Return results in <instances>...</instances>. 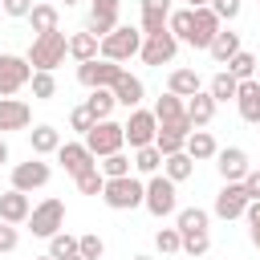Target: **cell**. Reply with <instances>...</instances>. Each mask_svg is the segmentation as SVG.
<instances>
[{"label":"cell","mask_w":260,"mask_h":260,"mask_svg":"<svg viewBox=\"0 0 260 260\" xmlns=\"http://www.w3.org/2000/svg\"><path fill=\"white\" fill-rule=\"evenodd\" d=\"M65 53H69V37L61 32V28H53V32H41V37H32V45H28V65L32 69H57L61 61H65Z\"/></svg>","instance_id":"obj_1"},{"label":"cell","mask_w":260,"mask_h":260,"mask_svg":"<svg viewBox=\"0 0 260 260\" xmlns=\"http://www.w3.org/2000/svg\"><path fill=\"white\" fill-rule=\"evenodd\" d=\"M142 195H146V183H138L134 175H122V179H106V187H102V199H106V207H114V211H130V207H142Z\"/></svg>","instance_id":"obj_2"},{"label":"cell","mask_w":260,"mask_h":260,"mask_svg":"<svg viewBox=\"0 0 260 260\" xmlns=\"http://www.w3.org/2000/svg\"><path fill=\"white\" fill-rule=\"evenodd\" d=\"M175 187H179V183H171L167 175H158V171H154V175H150V183H146L142 207H146L150 215H158V219H162V215H175V211H179V191H175Z\"/></svg>","instance_id":"obj_3"},{"label":"cell","mask_w":260,"mask_h":260,"mask_svg":"<svg viewBox=\"0 0 260 260\" xmlns=\"http://www.w3.org/2000/svg\"><path fill=\"white\" fill-rule=\"evenodd\" d=\"M138 49H142V28H134V24H118L114 32L102 37L106 61H130V57H138Z\"/></svg>","instance_id":"obj_4"},{"label":"cell","mask_w":260,"mask_h":260,"mask_svg":"<svg viewBox=\"0 0 260 260\" xmlns=\"http://www.w3.org/2000/svg\"><path fill=\"white\" fill-rule=\"evenodd\" d=\"M85 146H89V154H93V158H106V154H114V150H122V146H126V134H122V122H110V118H102V122H93V126L85 130Z\"/></svg>","instance_id":"obj_5"},{"label":"cell","mask_w":260,"mask_h":260,"mask_svg":"<svg viewBox=\"0 0 260 260\" xmlns=\"http://www.w3.org/2000/svg\"><path fill=\"white\" fill-rule=\"evenodd\" d=\"M122 73H126L122 61H106V57H93V61H81L77 65V81L85 89H110Z\"/></svg>","instance_id":"obj_6"},{"label":"cell","mask_w":260,"mask_h":260,"mask_svg":"<svg viewBox=\"0 0 260 260\" xmlns=\"http://www.w3.org/2000/svg\"><path fill=\"white\" fill-rule=\"evenodd\" d=\"M61 228H65V203H61V199H45V203H37V207L28 211V232H32V236L49 240V236H57Z\"/></svg>","instance_id":"obj_7"},{"label":"cell","mask_w":260,"mask_h":260,"mask_svg":"<svg viewBox=\"0 0 260 260\" xmlns=\"http://www.w3.org/2000/svg\"><path fill=\"white\" fill-rule=\"evenodd\" d=\"M175 53H179V37H175L171 28L142 37V49H138L142 65H171V61H175Z\"/></svg>","instance_id":"obj_8"},{"label":"cell","mask_w":260,"mask_h":260,"mask_svg":"<svg viewBox=\"0 0 260 260\" xmlns=\"http://www.w3.org/2000/svg\"><path fill=\"white\" fill-rule=\"evenodd\" d=\"M122 134H126V142H130V150H138V146H150L154 142V134H158V118H154V110H130V118L122 122Z\"/></svg>","instance_id":"obj_9"},{"label":"cell","mask_w":260,"mask_h":260,"mask_svg":"<svg viewBox=\"0 0 260 260\" xmlns=\"http://www.w3.org/2000/svg\"><path fill=\"white\" fill-rule=\"evenodd\" d=\"M32 77V65L28 57H16V53H0V98H12L16 89H24Z\"/></svg>","instance_id":"obj_10"},{"label":"cell","mask_w":260,"mask_h":260,"mask_svg":"<svg viewBox=\"0 0 260 260\" xmlns=\"http://www.w3.org/2000/svg\"><path fill=\"white\" fill-rule=\"evenodd\" d=\"M49 179H53V171H49V162H41V154L28 158V162H16V167H12V187L24 191V195L37 191V187H45Z\"/></svg>","instance_id":"obj_11"},{"label":"cell","mask_w":260,"mask_h":260,"mask_svg":"<svg viewBox=\"0 0 260 260\" xmlns=\"http://www.w3.org/2000/svg\"><path fill=\"white\" fill-rule=\"evenodd\" d=\"M215 171H219L223 183H240V179L252 171L248 150H240V146H223V150H215Z\"/></svg>","instance_id":"obj_12"},{"label":"cell","mask_w":260,"mask_h":260,"mask_svg":"<svg viewBox=\"0 0 260 260\" xmlns=\"http://www.w3.org/2000/svg\"><path fill=\"white\" fill-rule=\"evenodd\" d=\"M244 207H248V191H244V183H223L219 195H215V207H211V211H215L219 219H240Z\"/></svg>","instance_id":"obj_13"},{"label":"cell","mask_w":260,"mask_h":260,"mask_svg":"<svg viewBox=\"0 0 260 260\" xmlns=\"http://www.w3.org/2000/svg\"><path fill=\"white\" fill-rule=\"evenodd\" d=\"M57 162L65 167V175H81V171H89V167H98V158L89 154V146L85 142H61L57 146Z\"/></svg>","instance_id":"obj_14"},{"label":"cell","mask_w":260,"mask_h":260,"mask_svg":"<svg viewBox=\"0 0 260 260\" xmlns=\"http://www.w3.org/2000/svg\"><path fill=\"white\" fill-rule=\"evenodd\" d=\"M219 28H223V20H219L211 8H195V24H191V41H187V45H191V49H207Z\"/></svg>","instance_id":"obj_15"},{"label":"cell","mask_w":260,"mask_h":260,"mask_svg":"<svg viewBox=\"0 0 260 260\" xmlns=\"http://www.w3.org/2000/svg\"><path fill=\"white\" fill-rule=\"evenodd\" d=\"M28 122H32L28 102H20V98H0V134H4V130H24Z\"/></svg>","instance_id":"obj_16"},{"label":"cell","mask_w":260,"mask_h":260,"mask_svg":"<svg viewBox=\"0 0 260 260\" xmlns=\"http://www.w3.org/2000/svg\"><path fill=\"white\" fill-rule=\"evenodd\" d=\"M236 106H240V118L244 122H252V126H260V81H240V89H236Z\"/></svg>","instance_id":"obj_17"},{"label":"cell","mask_w":260,"mask_h":260,"mask_svg":"<svg viewBox=\"0 0 260 260\" xmlns=\"http://www.w3.org/2000/svg\"><path fill=\"white\" fill-rule=\"evenodd\" d=\"M215 106H219V102H215V98H211L207 89L191 93V98H187V122H191L195 130H203V126H207V122L215 118Z\"/></svg>","instance_id":"obj_18"},{"label":"cell","mask_w":260,"mask_h":260,"mask_svg":"<svg viewBox=\"0 0 260 260\" xmlns=\"http://www.w3.org/2000/svg\"><path fill=\"white\" fill-rule=\"evenodd\" d=\"M28 211H32V207H28V195H24V191L12 187V191L0 195V219H4V223H24Z\"/></svg>","instance_id":"obj_19"},{"label":"cell","mask_w":260,"mask_h":260,"mask_svg":"<svg viewBox=\"0 0 260 260\" xmlns=\"http://www.w3.org/2000/svg\"><path fill=\"white\" fill-rule=\"evenodd\" d=\"M167 16H171V0H142V37L162 32Z\"/></svg>","instance_id":"obj_20"},{"label":"cell","mask_w":260,"mask_h":260,"mask_svg":"<svg viewBox=\"0 0 260 260\" xmlns=\"http://www.w3.org/2000/svg\"><path fill=\"white\" fill-rule=\"evenodd\" d=\"M69 57L81 65V61H93V57H102V41L85 28V32H73L69 37Z\"/></svg>","instance_id":"obj_21"},{"label":"cell","mask_w":260,"mask_h":260,"mask_svg":"<svg viewBox=\"0 0 260 260\" xmlns=\"http://www.w3.org/2000/svg\"><path fill=\"white\" fill-rule=\"evenodd\" d=\"M110 89H114V102H118V106H126V110H134V106L142 102V93H146V89H142V81H138V77H130V73H122Z\"/></svg>","instance_id":"obj_22"},{"label":"cell","mask_w":260,"mask_h":260,"mask_svg":"<svg viewBox=\"0 0 260 260\" xmlns=\"http://www.w3.org/2000/svg\"><path fill=\"white\" fill-rule=\"evenodd\" d=\"M154 118H158V126H171V122H179V118H187V102L179 98V93H162L158 102H154Z\"/></svg>","instance_id":"obj_23"},{"label":"cell","mask_w":260,"mask_h":260,"mask_svg":"<svg viewBox=\"0 0 260 260\" xmlns=\"http://www.w3.org/2000/svg\"><path fill=\"white\" fill-rule=\"evenodd\" d=\"M207 53H211L219 65H228V57H236V53H240V32H232V28H219V32L211 37Z\"/></svg>","instance_id":"obj_24"},{"label":"cell","mask_w":260,"mask_h":260,"mask_svg":"<svg viewBox=\"0 0 260 260\" xmlns=\"http://www.w3.org/2000/svg\"><path fill=\"white\" fill-rule=\"evenodd\" d=\"M162 175H167L171 183H183V179H191V175H195V158H191L187 150H175V154H167V158H162Z\"/></svg>","instance_id":"obj_25"},{"label":"cell","mask_w":260,"mask_h":260,"mask_svg":"<svg viewBox=\"0 0 260 260\" xmlns=\"http://www.w3.org/2000/svg\"><path fill=\"white\" fill-rule=\"evenodd\" d=\"M28 142H32V154H57L61 130H57V126H32V130H28Z\"/></svg>","instance_id":"obj_26"},{"label":"cell","mask_w":260,"mask_h":260,"mask_svg":"<svg viewBox=\"0 0 260 260\" xmlns=\"http://www.w3.org/2000/svg\"><path fill=\"white\" fill-rule=\"evenodd\" d=\"M183 150H187L195 162H203V158H215V150H219V146H215V138H211L207 130H191V134H187V142H183Z\"/></svg>","instance_id":"obj_27"},{"label":"cell","mask_w":260,"mask_h":260,"mask_svg":"<svg viewBox=\"0 0 260 260\" xmlns=\"http://www.w3.org/2000/svg\"><path fill=\"white\" fill-rule=\"evenodd\" d=\"M167 89H171V93H179V98H191V93H199V89H203V81H199V73H195V69H175V73L167 77Z\"/></svg>","instance_id":"obj_28"},{"label":"cell","mask_w":260,"mask_h":260,"mask_svg":"<svg viewBox=\"0 0 260 260\" xmlns=\"http://www.w3.org/2000/svg\"><path fill=\"white\" fill-rule=\"evenodd\" d=\"M57 20H61V12H57L53 4H32V12H28V24H32L37 37H41V32H53Z\"/></svg>","instance_id":"obj_29"},{"label":"cell","mask_w":260,"mask_h":260,"mask_svg":"<svg viewBox=\"0 0 260 260\" xmlns=\"http://www.w3.org/2000/svg\"><path fill=\"white\" fill-rule=\"evenodd\" d=\"M114 89H89V98H85V110L93 114V122H102V118H110L114 114Z\"/></svg>","instance_id":"obj_30"},{"label":"cell","mask_w":260,"mask_h":260,"mask_svg":"<svg viewBox=\"0 0 260 260\" xmlns=\"http://www.w3.org/2000/svg\"><path fill=\"white\" fill-rule=\"evenodd\" d=\"M85 28H89V32H93V37L102 41L106 32H114V28H118V8H93V12H89V24H85Z\"/></svg>","instance_id":"obj_31"},{"label":"cell","mask_w":260,"mask_h":260,"mask_svg":"<svg viewBox=\"0 0 260 260\" xmlns=\"http://www.w3.org/2000/svg\"><path fill=\"white\" fill-rule=\"evenodd\" d=\"M28 85H32V98H37V102H49V98H57V77H53L49 69H32Z\"/></svg>","instance_id":"obj_32"},{"label":"cell","mask_w":260,"mask_h":260,"mask_svg":"<svg viewBox=\"0 0 260 260\" xmlns=\"http://www.w3.org/2000/svg\"><path fill=\"white\" fill-rule=\"evenodd\" d=\"M49 256H53V260H69V256H77V236H69L65 228H61L57 236H49Z\"/></svg>","instance_id":"obj_33"},{"label":"cell","mask_w":260,"mask_h":260,"mask_svg":"<svg viewBox=\"0 0 260 260\" xmlns=\"http://www.w3.org/2000/svg\"><path fill=\"white\" fill-rule=\"evenodd\" d=\"M191 24H195V8H179L167 16V28L179 37V41H191Z\"/></svg>","instance_id":"obj_34"},{"label":"cell","mask_w":260,"mask_h":260,"mask_svg":"<svg viewBox=\"0 0 260 260\" xmlns=\"http://www.w3.org/2000/svg\"><path fill=\"white\" fill-rule=\"evenodd\" d=\"M228 73H232L236 81H248V77L256 73V57H252L248 49H240L236 57H228Z\"/></svg>","instance_id":"obj_35"},{"label":"cell","mask_w":260,"mask_h":260,"mask_svg":"<svg viewBox=\"0 0 260 260\" xmlns=\"http://www.w3.org/2000/svg\"><path fill=\"white\" fill-rule=\"evenodd\" d=\"M130 167H134V162H130L122 150H114V154H106V158L98 162V171H102L106 179H122V175H130Z\"/></svg>","instance_id":"obj_36"},{"label":"cell","mask_w":260,"mask_h":260,"mask_svg":"<svg viewBox=\"0 0 260 260\" xmlns=\"http://www.w3.org/2000/svg\"><path fill=\"white\" fill-rule=\"evenodd\" d=\"M236 89H240V81H236L232 73H215V77H211V85H207V93H211L215 102H228V98H236Z\"/></svg>","instance_id":"obj_37"},{"label":"cell","mask_w":260,"mask_h":260,"mask_svg":"<svg viewBox=\"0 0 260 260\" xmlns=\"http://www.w3.org/2000/svg\"><path fill=\"white\" fill-rule=\"evenodd\" d=\"M134 167L142 171V175H154L158 167H162V154H158V146L150 142V146H138L134 150Z\"/></svg>","instance_id":"obj_38"},{"label":"cell","mask_w":260,"mask_h":260,"mask_svg":"<svg viewBox=\"0 0 260 260\" xmlns=\"http://www.w3.org/2000/svg\"><path fill=\"white\" fill-rule=\"evenodd\" d=\"M175 228H179V232H207V211H203V207H183Z\"/></svg>","instance_id":"obj_39"},{"label":"cell","mask_w":260,"mask_h":260,"mask_svg":"<svg viewBox=\"0 0 260 260\" xmlns=\"http://www.w3.org/2000/svg\"><path fill=\"white\" fill-rule=\"evenodd\" d=\"M73 183H77V191H81V195H102V187H106V175H102L98 167H89V171H81Z\"/></svg>","instance_id":"obj_40"},{"label":"cell","mask_w":260,"mask_h":260,"mask_svg":"<svg viewBox=\"0 0 260 260\" xmlns=\"http://www.w3.org/2000/svg\"><path fill=\"white\" fill-rule=\"evenodd\" d=\"M179 236H183V248H179V252H187V256H195V260L211 248V236H207V232H179Z\"/></svg>","instance_id":"obj_41"},{"label":"cell","mask_w":260,"mask_h":260,"mask_svg":"<svg viewBox=\"0 0 260 260\" xmlns=\"http://www.w3.org/2000/svg\"><path fill=\"white\" fill-rule=\"evenodd\" d=\"M154 248H158L162 256L179 252V248H183V236H179V228H158V232H154Z\"/></svg>","instance_id":"obj_42"},{"label":"cell","mask_w":260,"mask_h":260,"mask_svg":"<svg viewBox=\"0 0 260 260\" xmlns=\"http://www.w3.org/2000/svg\"><path fill=\"white\" fill-rule=\"evenodd\" d=\"M77 252H81L85 260H102L106 244H102V236H77Z\"/></svg>","instance_id":"obj_43"},{"label":"cell","mask_w":260,"mask_h":260,"mask_svg":"<svg viewBox=\"0 0 260 260\" xmlns=\"http://www.w3.org/2000/svg\"><path fill=\"white\" fill-rule=\"evenodd\" d=\"M207 8H211L219 20H236V16H240V8H244V0H211Z\"/></svg>","instance_id":"obj_44"},{"label":"cell","mask_w":260,"mask_h":260,"mask_svg":"<svg viewBox=\"0 0 260 260\" xmlns=\"http://www.w3.org/2000/svg\"><path fill=\"white\" fill-rule=\"evenodd\" d=\"M16 244H20L16 223H4V219H0V252H16Z\"/></svg>","instance_id":"obj_45"},{"label":"cell","mask_w":260,"mask_h":260,"mask_svg":"<svg viewBox=\"0 0 260 260\" xmlns=\"http://www.w3.org/2000/svg\"><path fill=\"white\" fill-rule=\"evenodd\" d=\"M69 126H73V130H81V134H85V130H89V126H93V114H89V110H85V106H77V110H73V114H69Z\"/></svg>","instance_id":"obj_46"},{"label":"cell","mask_w":260,"mask_h":260,"mask_svg":"<svg viewBox=\"0 0 260 260\" xmlns=\"http://www.w3.org/2000/svg\"><path fill=\"white\" fill-rule=\"evenodd\" d=\"M0 8H4L8 16H16V20H20V16H28V12H32V0H0Z\"/></svg>","instance_id":"obj_47"},{"label":"cell","mask_w":260,"mask_h":260,"mask_svg":"<svg viewBox=\"0 0 260 260\" xmlns=\"http://www.w3.org/2000/svg\"><path fill=\"white\" fill-rule=\"evenodd\" d=\"M240 183H244V191H248V199H260V171H248V175H244Z\"/></svg>","instance_id":"obj_48"},{"label":"cell","mask_w":260,"mask_h":260,"mask_svg":"<svg viewBox=\"0 0 260 260\" xmlns=\"http://www.w3.org/2000/svg\"><path fill=\"white\" fill-rule=\"evenodd\" d=\"M244 215H248V232H260V199H248Z\"/></svg>","instance_id":"obj_49"},{"label":"cell","mask_w":260,"mask_h":260,"mask_svg":"<svg viewBox=\"0 0 260 260\" xmlns=\"http://www.w3.org/2000/svg\"><path fill=\"white\" fill-rule=\"evenodd\" d=\"M93 8H118V0H93Z\"/></svg>","instance_id":"obj_50"},{"label":"cell","mask_w":260,"mask_h":260,"mask_svg":"<svg viewBox=\"0 0 260 260\" xmlns=\"http://www.w3.org/2000/svg\"><path fill=\"white\" fill-rule=\"evenodd\" d=\"M0 162H8V142L0 138Z\"/></svg>","instance_id":"obj_51"},{"label":"cell","mask_w":260,"mask_h":260,"mask_svg":"<svg viewBox=\"0 0 260 260\" xmlns=\"http://www.w3.org/2000/svg\"><path fill=\"white\" fill-rule=\"evenodd\" d=\"M187 4H191V8H207L211 0H187Z\"/></svg>","instance_id":"obj_52"},{"label":"cell","mask_w":260,"mask_h":260,"mask_svg":"<svg viewBox=\"0 0 260 260\" xmlns=\"http://www.w3.org/2000/svg\"><path fill=\"white\" fill-rule=\"evenodd\" d=\"M248 236H252V244H256V248H260V232H248Z\"/></svg>","instance_id":"obj_53"},{"label":"cell","mask_w":260,"mask_h":260,"mask_svg":"<svg viewBox=\"0 0 260 260\" xmlns=\"http://www.w3.org/2000/svg\"><path fill=\"white\" fill-rule=\"evenodd\" d=\"M130 260H154V256H146V252H142V256H130Z\"/></svg>","instance_id":"obj_54"},{"label":"cell","mask_w":260,"mask_h":260,"mask_svg":"<svg viewBox=\"0 0 260 260\" xmlns=\"http://www.w3.org/2000/svg\"><path fill=\"white\" fill-rule=\"evenodd\" d=\"M69 260H85V256H81V252H77V256H69Z\"/></svg>","instance_id":"obj_55"},{"label":"cell","mask_w":260,"mask_h":260,"mask_svg":"<svg viewBox=\"0 0 260 260\" xmlns=\"http://www.w3.org/2000/svg\"><path fill=\"white\" fill-rule=\"evenodd\" d=\"M65 4H81V0H65Z\"/></svg>","instance_id":"obj_56"},{"label":"cell","mask_w":260,"mask_h":260,"mask_svg":"<svg viewBox=\"0 0 260 260\" xmlns=\"http://www.w3.org/2000/svg\"><path fill=\"white\" fill-rule=\"evenodd\" d=\"M37 260H53V256H37Z\"/></svg>","instance_id":"obj_57"}]
</instances>
